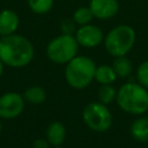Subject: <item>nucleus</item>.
I'll return each mask as SVG.
<instances>
[{
	"mask_svg": "<svg viewBox=\"0 0 148 148\" xmlns=\"http://www.w3.org/2000/svg\"><path fill=\"white\" fill-rule=\"evenodd\" d=\"M52 148H64L62 146H56V147H52Z\"/></svg>",
	"mask_w": 148,
	"mask_h": 148,
	"instance_id": "23",
	"label": "nucleus"
},
{
	"mask_svg": "<svg viewBox=\"0 0 148 148\" xmlns=\"http://www.w3.org/2000/svg\"><path fill=\"white\" fill-rule=\"evenodd\" d=\"M66 138V127L60 121L51 123L46 128V140L52 147L61 146Z\"/></svg>",
	"mask_w": 148,
	"mask_h": 148,
	"instance_id": "11",
	"label": "nucleus"
},
{
	"mask_svg": "<svg viewBox=\"0 0 148 148\" xmlns=\"http://www.w3.org/2000/svg\"><path fill=\"white\" fill-rule=\"evenodd\" d=\"M24 97L16 91H8L0 96V118L13 119L24 110Z\"/></svg>",
	"mask_w": 148,
	"mask_h": 148,
	"instance_id": "7",
	"label": "nucleus"
},
{
	"mask_svg": "<svg viewBox=\"0 0 148 148\" xmlns=\"http://www.w3.org/2000/svg\"><path fill=\"white\" fill-rule=\"evenodd\" d=\"M27 2L30 10L38 15L49 13L54 5V0H27Z\"/></svg>",
	"mask_w": 148,
	"mask_h": 148,
	"instance_id": "17",
	"label": "nucleus"
},
{
	"mask_svg": "<svg viewBox=\"0 0 148 148\" xmlns=\"http://www.w3.org/2000/svg\"><path fill=\"white\" fill-rule=\"evenodd\" d=\"M20 24V17L13 9H2L0 12V36L15 34Z\"/></svg>",
	"mask_w": 148,
	"mask_h": 148,
	"instance_id": "10",
	"label": "nucleus"
},
{
	"mask_svg": "<svg viewBox=\"0 0 148 148\" xmlns=\"http://www.w3.org/2000/svg\"><path fill=\"white\" fill-rule=\"evenodd\" d=\"M1 131H2V124H1V121H0V133H1Z\"/></svg>",
	"mask_w": 148,
	"mask_h": 148,
	"instance_id": "22",
	"label": "nucleus"
},
{
	"mask_svg": "<svg viewBox=\"0 0 148 148\" xmlns=\"http://www.w3.org/2000/svg\"><path fill=\"white\" fill-rule=\"evenodd\" d=\"M3 62H2V60L0 59V77H1V75H2V73H3Z\"/></svg>",
	"mask_w": 148,
	"mask_h": 148,
	"instance_id": "21",
	"label": "nucleus"
},
{
	"mask_svg": "<svg viewBox=\"0 0 148 148\" xmlns=\"http://www.w3.org/2000/svg\"><path fill=\"white\" fill-rule=\"evenodd\" d=\"M131 135L139 142H148V117L136 118L130 128Z\"/></svg>",
	"mask_w": 148,
	"mask_h": 148,
	"instance_id": "12",
	"label": "nucleus"
},
{
	"mask_svg": "<svg viewBox=\"0 0 148 148\" xmlns=\"http://www.w3.org/2000/svg\"><path fill=\"white\" fill-rule=\"evenodd\" d=\"M116 97H117V90L112 84H101L97 91L98 102L109 105L113 101H116Z\"/></svg>",
	"mask_w": 148,
	"mask_h": 148,
	"instance_id": "16",
	"label": "nucleus"
},
{
	"mask_svg": "<svg viewBox=\"0 0 148 148\" xmlns=\"http://www.w3.org/2000/svg\"><path fill=\"white\" fill-rule=\"evenodd\" d=\"M23 97H24L25 102H28L30 104L38 105V104H42L45 102L46 92H45L44 88H42L39 86H31L24 90Z\"/></svg>",
	"mask_w": 148,
	"mask_h": 148,
	"instance_id": "15",
	"label": "nucleus"
},
{
	"mask_svg": "<svg viewBox=\"0 0 148 148\" xmlns=\"http://www.w3.org/2000/svg\"><path fill=\"white\" fill-rule=\"evenodd\" d=\"M96 64L87 56H75L65 66V80L74 89H84L95 80Z\"/></svg>",
	"mask_w": 148,
	"mask_h": 148,
	"instance_id": "3",
	"label": "nucleus"
},
{
	"mask_svg": "<svg viewBox=\"0 0 148 148\" xmlns=\"http://www.w3.org/2000/svg\"><path fill=\"white\" fill-rule=\"evenodd\" d=\"M80 46L86 49H92L101 45L104 40V34L99 27L88 23L84 25H80L74 34Z\"/></svg>",
	"mask_w": 148,
	"mask_h": 148,
	"instance_id": "8",
	"label": "nucleus"
},
{
	"mask_svg": "<svg viewBox=\"0 0 148 148\" xmlns=\"http://www.w3.org/2000/svg\"><path fill=\"white\" fill-rule=\"evenodd\" d=\"M79 43L73 34H61L51 39L46 46V56L49 60L58 65H66L75 56H77Z\"/></svg>",
	"mask_w": 148,
	"mask_h": 148,
	"instance_id": "5",
	"label": "nucleus"
},
{
	"mask_svg": "<svg viewBox=\"0 0 148 148\" xmlns=\"http://www.w3.org/2000/svg\"><path fill=\"white\" fill-rule=\"evenodd\" d=\"M34 56V45L27 37L12 34L0 38V59L6 66L25 67L32 61Z\"/></svg>",
	"mask_w": 148,
	"mask_h": 148,
	"instance_id": "1",
	"label": "nucleus"
},
{
	"mask_svg": "<svg viewBox=\"0 0 148 148\" xmlns=\"http://www.w3.org/2000/svg\"><path fill=\"white\" fill-rule=\"evenodd\" d=\"M83 123L94 132H106L112 125V113L108 105L101 102H91L87 104L82 111Z\"/></svg>",
	"mask_w": 148,
	"mask_h": 148,
	"instance_id": "6",
	"label": "nucleus"
},
{
	"mask_svg": "<svg viewBox=\"0 0 148 148\" xmlns=\"http://www.w3.org/2000/svg\"><path fill=\"white\" fill-rule=\"evenodd\" d=\"M136 39L135 30L128 24H119L104 36L105 51L113 58L126 56L134 46Z\"/></svg>",
	"mask_w": 148,
	"mask_h": 148,
	"instance_id": "4",
	"label": "nucleus"
},
{
	"mask_svg": "<svg viewBox=\"0 0 148 148\" xmlns=\"http://www.w3.org/2000/svg\"><path fill=\"white\" fill-rule=\"evenodd\" d=\"M117 75L110 65H99L96 66L95 80L99 84H112L117 80Z\"/></svg>",
	"mask_w": 148,
	"mask_h": 148,
	"instance_id": "14",
	"label": "nucleus"
},
{
	"mask_svg": "<svg viewBox=\"0 0 148 148\" xmlns=\"http://www.w3.org/2000/svg\"><path fill=\"white\" fill-rule=\"evenodd\" d=\"M50 146L51 145L49 143V141L46 139H42V138L36 139L32 143V148H50Z\"/></svg>",
	"mask_w": 148,
	"mask_h": 148,
	"instance_id": "20",
	"label": "nucleus"
},
{
	"mask_svg": "<svg viewBox=\"0 0 148 148\" xmlns=\"http://www.w3.org/2000/svg\"><path fill=\"white\" fill-rule=\"evenodd\" d=\"M89 8L94 17L98 20H109L118 14L119 2L118 0H90Z\"/></svg>",
	"mask_w": 148,
	"mask_h": 148,
	"instance_id": "9",
	"label": "nucleus"
},
{
	"mask_svg": "<svg viewBox=\"0 0 148 148\" xmlns=\"http://www.w3.org/2000/svg\"><path fill=\"white\" fill-rule=\"evenodd\" d=\"M117 105L126 113L140 116L148 111V89L135 82H126L117 90Z\"/></svg>",
	"mask_w": 148,
	"mask_h": 148,
	"instance_id": "2",
	"label": "nucleus"
},
{
	"mask_svg": "<svg viewBox=\"0 0 148 148\" xmlns=\"http://www.w3.org/2000/svg\"><path fill=\"white\" fill-rule=\"evenodd\" d=\"M92 18H94V15H92V12L90 10L89 6L88 7H79L73 13V21L77 25L88 24L92 21Z\"/></svg>",
	"mask_w": 148,
	"mask_h": 148,
	"instance_id": "18",
	"label": "nucleus"
},
{
	"mask_svg": "<svg viewBox=\"0 0 148 148\" xmlns=\"http://www.w3.org/2000/svg\"><path fill=\"white\" fill-rule=\"evenodd\" d=\"M135 76H136L138 83H140L141 86L148 89V60L142 61L138 66Z\"/></svg>",
	"mask_w": 148,
	"mask_h": 148,
	"instance_id": "19",
	"label": "nucleus"
},
{
	"mask_svg": "<svg viewBox=\"0 0 148 148\" xmlns=\"http://www.w3.org/2000/svg\"><path fill=\"white\" fill-rule=\"evenodd\" d=\"M111 66H112V68H113V71H114V73H116L118 79L128 77L132 74V71H133L132 61L126 56L114 58Z\"/></svg>",
	"mask_w": 148,
	"mask_h": 148,
	"instance_id": "13",
	"label": "nucleus"
}]
</instances>
